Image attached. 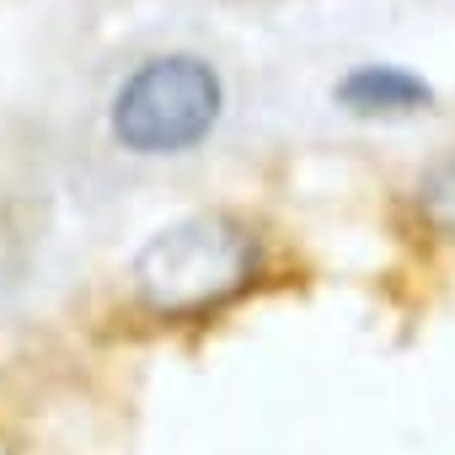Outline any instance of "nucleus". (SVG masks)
<instances>
[{
  "label": "nucleus",
  "mask_w": 455,
  "mask_h": 455,
  "mask_svg": "<svg viewBox=\"0 0 455 455\" xmlns=\"http://www.w3.org/2000/svg\"><path fill=\"white\" fill-rule=\"evenodd\" d=\"M258 274V242L231 214H188L156 231L134 258V295L166 322L209 316Z\"/></svg>",
  "instance_id": "nucleus-1"
},
{
  "label": "nucleus",
  "mask_w": 455,
  "mask_h": 455,
  "mask_svg": "<svg viewBox=\"0 0 455 455\" xmlns=\"http://www.w3.org/2000/svg\"><path fill=\"white\" fill-rule=\"evenodd\" d=\"M225 108V86L214 65L198 54H161L145 60L118 92H113V140L134 156H177L193 150Z\"/></svg>",
  "instance_id": "nucleus-2"
},
{
  "label": "nucleus",
  "mask_w": 455,
  "mask_h": 455,
  "mask_svg": "<svg viewBox=\"0 0 455 455\" xmlns=\"http://www.w3.org/2000/svg\"><path fill=\"white\" fill-rule=\"evenodd\" d=\"M332 97L359 118H396V113H418V108L434 102L428 81H418L402 65H359V70H348L338 81Z\"/></svg>",
  "instance_id": "nucleus-3"
},
{
  "label": "nucleus",
  "mask_w": 455,
  "mask_h": 455,
  "mask_svg": "<svg viewBox=\"0 0 455 455\" xmlns=\"http://www.w3.org/2000/svg\"><path fill=\"white\" fill-rule=\"evenodd\" d=\"M418 209H423V220L434 225L439 236L455 242V150L423 172V182H418Z\"/></svg>",
  "instance_id": "nucleus-4"
}]
</instances>
